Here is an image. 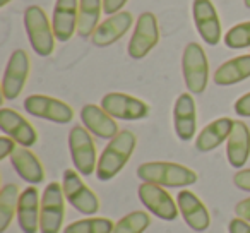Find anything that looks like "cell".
I'll return each mask as SVG.
<instances>
[{
    "instance_id": "obj_25",
    "label": "cell",
    "mask_w": 250,
    "mask_h": 233,
    "mask_svg": "<svg viewBox=\"0 0 250 233\" xmlns=\"http://www.w3.org/2000/svg\"><path fill=\"white\" fill-rule=\"evenodd\" d=\"M103 11V0H79V18H77V35L89 38L96 31L100 14Z\"/></svg>"
},
{
    "instance_id": "obj_2",
    "label": "cell",
    "mask_w": 250,
    "mask_h": 233,
    "mask_svg": "<svg viewBox=\"0 0 250 233\" xmlns=\"http://www.w3.org/2000/svg\"><path fill=\"white\" fill-rule=\"evenodd\" d=\"M137 177L143 182L161 187H188L197 182V173L188 167L171 161H149L137 168Z\"/></svg>"
},
{
    "instance_id": "obj_28",
    "label": "cell",
    "mask_w": 250,
    "mask_h": 233,
    "mask_svg": "<svg viewBox=\"0 0 250 233\" xmlns=\"http://www.w3.org/2000/svg\"><path fill=\"white\" fill-rule=\"evenodd\" d=\"M151 225V216L146 211H132L115 223L113 233H144Z\"/></svg>"
},
{
    "instance_id": "obj_33",
    "label": "cell",
    "mask_w": 250,
    "mask_h": 233,
    "mask_svg": "<svg viewBox=\"0 0 250 233\" xmlns=\"http://www.w3.org/2000/svg\"><path fill=\"white\" fill-rule=\"evenodd\" d=\"M129 0H103V12L106 16H113L122 12L124 5L127 4Z\"/></svg>"
},
{
    "instance_id": "obj_15",
    "label": "cell",
    "mask_w": 250,
    "mask_h": 233,
    "mask_svg": "<svg viewBox=\"0 0 250 233\" xmlns=\"http://www.w3.org/2000/svg\"><path fill=\"white\" fill-rule=\"evenodd\" d=\"M173 127L180 141H192L197 129V111L192 93H182L175 100L173 106Z\"/></svg>"
},
{
    "instance_id": "obj_27",
    "label": "cell",
    "mask_w": 250,
    "mask_h": 233,
    "mask_svg": "<svg viewBox=\"0 0 250 233\" xmlns=\"http://www.w3.org/2000/svg\"><path fill=\"white\" fill-rule=\"evenodd\" d=\"M115 223L108 218H84L63 228V233H113Z\"/></svg>"
},
{
    "instance_id": "obj_11",
    "label": "cell",
    "mask_w": 250,
    "mask_h": 233,
    "mask_svg": "<svg viewBox=\"0 0 250 233\" xmlns=\"http://www.w3.org/2000/svg\"><path fill=\"white\" fill-rule=\"evenodd\" d=\"M24 110L33 117L55 124H69L74 119L72 106L46 94H31L24 100Z\"/></svg>"
},
{
    "instance_id": "obj_19",
    "label": "cell",
    "mask_w": 250,
    "mask_h": 233,
    "mask_svg": "<svg viewBox=\"0 0 250 233\" xmlns=\"http://www.w3.org/2000/svg\"><path fill=\"white\" fill-rule=\"evenodd\" d=\"M81 120L83 126L89 130L93 136L100 139H113L120 130L111 115H108L101 106L96 105H86L81 110Z\"/></svg>"
},
{
    "instance_id": "obj_23",
    "label": "cell",
    "mask_w": 250,
    "mask_h": 233,
    "mask_svg": "<svg viewBox=\"0 0 250 233\" xmlns=\"http://www.w3.org/2000/svg\"><path fill=\"white\" fill-rule=\"evenodd\" d=\"M11 163L19 177L28 184L38 185L45 180V168L42 161L28 148H18L11 156Z\"/></svg>"
},
{
    "instance_id": "obj_9",
    "label": "cell",
    "mask_w": 250,
    "mask_h": 233,
    "mask_svg": "<svg viewBox=\"0 0 250 233\" xmlns=\"http://www.w3.org/2000/svg\"><path fill=\"white\" fill-rule=\"evenodd\" d=\"M101 108L118 120H141L149 115L151 108L146 101L125 93H108L101 98Z\"/></svg>"
},
{
    "instance_id": "obj_31",
    "label": "cell",
    "mask_w": 250,
    "mask_h": 233,
    "mask_svg": "<svg viewBox=\"0 0 250 233\" xmlns=\"http://www.w3.org/2000/svg\"><path fill=\"white\" fill-rule=\"evenodd\" d=\"M233 184H235L236 187L240 189V191L250 192V168L236 171L235 177H233Z\"/></svg>"
},
{
    "instance_id": "obj_30",
    "label": "cell",
    "mask_w": 250,
    "mask_h": 233,
    "mask_svg": "<svg viewBox=\"0 0 250 233\" xmlns=\"http://www.w3.org/2000/svg\"><path fill=\"white\" fill-rule=\"evenodd\" d=\"M16 148V141L9 136L0 137V160H5V158H11L14 154Z\"/></svg>"
},
{
    "instance_id": "obj_6",
    "label": "cell",
    "mask_w": 250,
    "mask_h": 233,
    "mask_svg": "<svg viewBox=\"0 0 250 233\" xmlns=\"http://www.w3.org/2000/svg\"><path fill=\"white\" fill-rule=\"evenodd\" d=\"M65 194L63 187L57 182L46 185L42 197V211H40V232L42 233H60L65 216Z\"/></svg>"
},
{
    "instance_id": "obj_32",
    "label": "cell",
    "mask_w": 250,
    "mask_h": 233,
    "mask_svg": "<svg viewBox=\"0 0 250 233\" xmlns=\"http://www.w3.org/2000/svg\"><path fill=\"white\" fill-rule=\"evenodd\" d=\"M235 113L240 117H250V93L243 94L235 101Z\"/></svg>"
},
{
    "instance_id": "obj_24",
    "label": "cell",
    "mask_w": 250,
    "mask_h": 233,
    "mask_svg": "<svg viewBox=\"0 0 250 233\" xmlns=\"http://www.w3.org/2000/svg\"><path fill=\"white\" fill-rule=\"evenodd\" d=\"M250 77V53L228 60L218 67L212 79L218 86H233Z\"/></svg>"
},
{
    "instance_id": "obj_8",
    "label": "cell",
    "mask_w": 250,
    "mask_h": 233,
    "mask_svg": "<svg viewBox=\"0 0 250 233\" xmlns=\"http://www.w3.org/2000/svg\"><path fill=\"white\" fill-rule=\"evenodd\" d=\"M137 195L143 206L154 214L156 218L165 219V221H173L178 216V204L173 201L170 194L165 191L161 185L149 184V182H143L137 189Z\"/></svg>"
},
{
    "instance_id": "obj_17",
    "label": "cell",
    "mask_w": 250,
    "mask_h": 233,
    "mask_svg": "<svg viewBox=\"0 0 250 233\" xmlns=\"http://www.w3.org/2000/svg\"><path fill=\"white\" fill-rule=\"evenodd\" d=\"M77 18H79V0H57L53 7L52 26L59 42H69L74 33H77Z\"/></svg>"
},
{
    "instance_id": "obj_16",
    "label": "cell",
    "mask_w": 250,
    "mask_h": 233,
    "mask_svg": "<svg viewBox=\"0 0 250 233\" xmlns=\"http://www.w3.org/2000/svg\"><path fill=\"white\" fill-rule=\"evenodd\" d=\"M177 204L182 218L187 223L188 228L195 230V232H204V230L209 228L211 216H209L208 208L192 191L184 189V191L178 192Z\"/></svg>"
},
{
    "instance_id": "obj_37",
    "label": "cell",
    "mask_w": 250,
    "mask_h": 233,
    "mask_svg": "<svg viewBox=\"0 0 250 233\" xmlns=\"http://www.w3.org/2000/svg\"><path fill=\"white\" fill-rule=\"evenodd\" d=\"M243 4H245V7H247V9H250V0H245Z\"/></svg>"
},
{
    "instance_id": "obj_34",
    "label": "cell",
    "mask_w": 250,
    "mask_h": 233,
    "mask_svg": "<svg viewBox=\"0 0 250 233\" xmlns=\"http://www.w3.org/2000/svg\"><path fill=\"white\" fill-rule=\"evenodd\" d=\"M228 233H250V221L236 216L228 223Z\"/></svg>"
},
{
    "instance_id": "obj_7",
    "label": "cell",
    "mask_w": 250,
    "mask_h": 233,
    "mask_svg": "<svg viewBox=\"0 0 250 233\" xmlns=\"http://www.w3.org/2000/svg\"><path fill=\"white\" fill-rule=\"evenodd\" d=\"M62 187L65 199L74 209H77V211L86 216L96 214L100 211V199L84 184L83 178H81V173L77 170L63 171Z\"/></svg>"
},
{
    "instance_id": "obj_3",
    "label": "cell",
    "mask_w": 250,
    "mask_h": 233,
    "mask_svg": "<svg viewBox=\"0 0 250 233\" xmlns=\"http://www.w3.org/2000/svg\"><path fill=\"white\" fill-rule=\"evenodd\" d=\"M182 72L188 93L201 94L208 87L209 62L204 48L199 43H188L182 55Z\"/></svg>"
},
{
    "instance_id": "obj_14",
    "label": "cell",
    "mask_w": 250,
    "mask_h": 233,
    "mask_svg": "<svg viewBox=\"0 0 250 233\" xmlns=\"http://www.w3.org/2000/svg\"><path fill=\"white\" fill-rule=\"evenodd\" d=\"M0 129L5 136L12 137L18 144L22 148H31L38 141V134H36L35 127L18 113L16 110L11 108H2L0 110Z\"/></svg>"
},
{
    "instance_id": "obj_36",
    "label": "cell",
    "mask_w": 250,
    "mask_h": 233,
    "mask_svg": "<svg viewBox=\"0 0 250 233\" xmlns=\"http://www.w3.org/2000/svg\"><path fill=\"white\" fill-rule=\"evenodd\" d=\"M9 2H12V0H0V7H5Z\"/></svg>"
},
{
    "instance_id": "obj_1",
    "label": "cell",
    "mask_w": 250,
    "mask_h": 233,
    "mask_svg": "<svg viewBox=\"0 0 250 233\" xmlns=\"http://www.w3.org/2000/svg\"><path fill=\"white\" fill-rule=\"evenodd\" d=\"M137 137L130 130H120L98 158V167H96V177L101 182H108L115 178L127 163H129L130 156H132L134 149H136Z\"/></svg>"
},
{
    "instance_id": "obj_12",
    "label": "cell",
    "mask_w": 250,
    "mask_h": 233,
    "mask_svg": "<svg viewBox=\"0 0 250 233\" xmlns=\"http://www.w3.org/2000/svg\"><path fill=\"white\" fill-rule=\"evenodd\" d=\"M29 69H31V62H29L28 53L24 50L12 52L7 67H5L4 79H2V96H4V100H16L22 93L26 83H28Z\"/></svg>"
},
{
    "instance_id": "obj_35",
    "label": "cell",
    "mask_w": 250,
    "mask_h": 233,
    "mask_svg": "<svg viewBox=\"0 0 250 233\" xmlns=\"http://www.w3.org/2000/svg\"><path fill=\"white\" fill-rule=\"evenodd\" d=\"M235 214L245 221H250V197L243 199L235 206Z\"/></svg>"
},
{
    "instance_id": "obj_10",
    "label": "cell",
    "mask_w": 250,
    "mask_h": 233,
    "mask_svg": "<svg viewBox=\"0 0 250 233\" xmlns=\"http://www.w3.org/2000/svg\"><path fill=\"white\" fill-rule=\"evenodd\" d=\"M158 42H160V28H158L156 16L153 12H143L137 19L127 52L132 59L141 60L158 45Z\"/></svg>"
},
{
    "instance_id": "obj_21",
    "label": "cell",
    "mask_w": 250,
    "mask_h": 233,
    "mask_svg": "<svg viewBox=\"0 0 250 233\" xmlns=\"http://www.w3.org/2000/svg\"><path fill=\"white\" fill-rule=\"evenodd\" d=\"M226 156L233 168H242L250 158V129L242 120H236L226 141Z\"/></svg>"
},
{
    "instance_id": "obj_26",
    "label": "cell",
    "mask_w": 250,
    "mask_h": 233,
    "mask_svg": "<svg viewBox=\"0 0 250 233\" xmlns=\"http://www.w3.org/2000/svg\"><path fill=\"white\" fill-rule=\"evenodd\" d=\"M19 195L21 192L16 184H7L0 192V232H5L14 219V214H18Z\"/></svg>"
},
{
    "instance_id": "obj_13",
    "label": "cell",
    "mask_w": 250,
    "mask_h": 233,
    "mask_svg": "<svg viewBox=\"0 0 250 233\" xmlns=\"http://www.w3.org/2000/svg\"><path fill=\"white\" fill-rule=\"evenodd\" d=\"M192 14L201 38L211 46L218 45L221 40V21L211 0H194Z\"/></svg>"
},
{
    "instance_id": "obj_29",
    "label": "cell",
    "mask_w": 250,
    "mask_h": 233,
    "mask_svg": "<svg viewBox=\"0 0 250 233\" xmlns=\"http://www.w3.org/2000/svg\"><path fill=\"white\" fill-rule=\"evenodd\" d=\"M225 45L233 50L250 46V21L240 22V24L233 26L225 35Z\"/></svg>"
},
{
    "instance_id": "obj_18",
    "label": "cell",
    "mask_w": 250,
    "mask_h": 233,
    "mask_svg": "<svg viewBox=\"0 0 250 233\" xmlns=\"http://www.w3.org/2000/svg\"><path fill=\"white\" fill-rule=\"evenodd\" d=\"M134 22V18L130 12H118V14L110 16L108 19H104L100 26L96 28V31L91 36V42L94 46H110L115 42L122 38L125 33L129 31L130 26Z\"/></svg>"
},
{
    "instance_id": "obj_4",
    "label": "cell",
    "mask_w": 250,
    "mask_h": 233,
    "mask_svg": "<svg viewBox=\"0 0 250 233\" xmlns=\"http://www.w3.org/2000/svg\"><path fill=\"white\" fill-rule=\"evenodd\" d=\"M24 26L29 43L40 57H50L55 48V33L50 26L45 11L38 5H31L24 12Z\"/></svg>"
},
{
    "instance_id": "obj_5",
    "label": "cell",
    "mask_w": 250,
    "mask_h": 233,
    "mask_svg": "<svg viewBox=\"0 0 250 233\" xmlns=\"http://www.w3.org/2000/svg\"><path fill=\"white\" fill-rule=\"evenodd\" d=\"M69 149L76 170L83 177H89L96 171V146L91 132L83 126H74L69 132Z\"/></svg>"
},
{
    "instance_id": "obj_20",
    "label": "cell",
    "mask_w": 250,
    "mask_h": 233,
    "mask_svg": "<svg viewBox=\"0 0 250 233\" xmlns=\"http://www.w3.org/2000/svg\"><path fill=\"white\" fill-rule=\"evenodd\" d=\"M40 192L36 187H28L21 192L18 204V223L22 233H38L40 232Z\"/></svg>"
},
{
    "instance_id": "obj_22",
    "label": "cell",
    "mask_w": 250,
    "mask_h": 233,
    "mask_svg": "<svg viewBox=\"0 0 250 233\" xmlns=\"http://www.w3.org/2000/svg\"><path fill=\"white\" fill-rule=\"evenodd\" d=\"M235 126V120L228 119V117H221V119L212 120L211 124L204 127L195 137V148L201 153H209V151L216 149L219 144L228 141L229 134Z\"/></svg>"
}]
</instances>
